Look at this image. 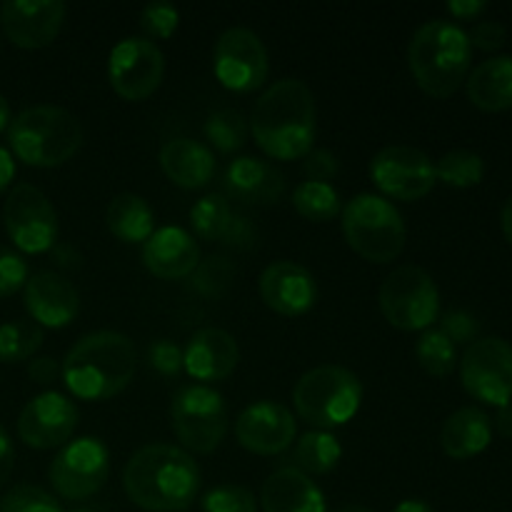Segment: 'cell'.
<instances>
[{"mask_svg":"<svg viewBox=\"0 0 512 512\" xmlns=\"http://www.w3.org/2000/svg\"><path fill=\"white\" fill-rule=\"evenodd\" d=\"M255 143L273 160H300L315 148L318 108L303 80L283 78L270 85L250 115Z\"/></svg>","mask_w":512,"mask_h":512,"instance_id":"obj_1","label":"cell"},{"mask_svg":"<svg viewBox=\"0 0 512 512\" xmlns=\"http://www.w3.org/2000/svg\"><path fill=\"white\" fill-rule=\"evenodd\" d=\"M130 503L148 512H183L200 493V468L178 445L155 443L135 450L123 470Z\"/></svg>","mask_w":512,"mask_h":512,"instance_id":"obj_2","label":"cell"},{"mask_svg":"<svg viewBox=\"0 0 512 512\" xmlns=\"http://www.w3.org/2000/svg\"><path fill=\"white\" fill-rule=\"evenodd\" d=\"M138 370L133 340L115 330L88 333L63 358V383L75 398L100 403L123 393Z\"/></svg>","mask_w":512,"mask_h":512,"instance_id":"obj_3","label":"cell"},{"mask_svg":"<svg viewBox=\"0 0 512 512\" xmlns=\"http://www.w3.org/2000/svg\"><path fill=\"white\" fill-rule=\"evenodd\" d=\"M473 45L453 20H428L408 45V65L415 83L430 98H450L468 78Z\"/></svg>","mask_w":512,"mask_h":512,"instance_id":"obj_4","label":"cell"},{"mask_svg":"<svg viewBox=\"0 0 512 512\" xmlns=\"http://www.w3.org/2000/svg\"><path fill=\"white\" fill-rule=\"evenodd\" d=\"M8 143L30 168H58L83 145V125L60 105H33L10 120Z\"/></svg>","mask_w":512,"mask_h":512,"instance_id":"obj_5","label":"cell"},{"mask_svg":"<svg viewBox=\"0 0 512 512\" xmlns=\"http://www.w3.org/2000/svg\"><path fill=\"white\" fill-rule=\"evenodd\" d=\"M363 385L343 365H318L308 370L293 388L295 413L320 430L340 428L358 415Z\"/></svg>","mask_w":512,"mask_h":512,"instance_id":"obj_6","label":"cell"},{"mask_svg":"<svg viewBox=\"0 0 512 512\" xmlns=\"http://www.w3.org/2000/svg\"><path fill=\"white\" fill-rule=\"evenodd\" d=\"M343 235L350 250L370 263H393L405 250V220L390 200L375 193H360L343 208Z\"/></svg>","mask_w":512,"mask_h":512,"instance_id":"obj_7","label":"cell"},{"mask_svg":"<svg viewBox=\"0 0 512 512\" xmlns=\"http://www.w3.org/2000/svg\"><path fill=\"white\" fill-rule=\"evenodd\" d=\"M170 425L185 453L210 455L228 435V405L210 385H183L170 403Z\"/></svg>","mask_w":512,"mask_h":512,"instance_id":"obj_8","label":"cell"},{"mask_svg":"<svg viewBox=\"0 0 512 512\" xmlns=\"http://www.w3.org/2000/svg\"><path fill=\"white\" fill-rule=\"evenodd\" d=\"M378 303L385 320L405 333L428 330L440 318V290L420 265L395 268L380 285Z\"/></svg>","mask_w":512,"mask_h":512,"instance_id":"obj_9","label":"cell"},{"mask_svg":"<svg viewBox=\"0 0 512 512\" xmlns=\"http://www.w3.org/2000/svg\"><path fill=\"white\" fill-rule=\"evenodd\" d=\"M5 233L18 250L28 255L48 253L58 243V213L43 190L30 183L15 185L5 198Z\"/></svg>","mask_w":512,"mask_h":512,"instance_id":"obj_10","label":"cell"},{"mask_svg":"<svg viewBox=\"0 0 512 512\" xmlns=\"http://www.w3.org/2000/svg\"><path fill=\"white\" fill-rule=\"evenodd\" d=\"M110 475L108 448L98 438L70 440L48 468V480L63 500H88L103 490Z\"/></svg>","mask_w":512,"mask_h":512,"instance_id":"obj_11","label":"cell"},{"mask_svg":"<svg viewBox=\"0 0 512 512\" xmlns=\"http://www.w3.org/2000/svg\"><path fill=\"white\" fill-rule=\"evenodd\" d=\"M370 180L383 193V198L413 200L425 198L438 183L435 163L428 153L413 145H388L370 160Z\"/></svg>","mask_w":512,"mask_h":512,"instance_id":"obj_12","label":"cell"},{"mask_svg":"<svg viewBox=\"0 0 512 512\" xmlns=\"http://www.w3.org/2000/svg\"><path fill=\"white\" fill-rule=\"evenodd\" d=\"M460 380L475 400L508 405L512 400V345L503 338H478L460 358Z\"/></svg>","mask_w":512,"mask_h":512,"instance_id":"obj_13","label":"cell"},{"mask_svg":"<svg viewBox=\"0 0 512 512\" xmlns=\"http://www.w3.org/2000/svg\"><path fill=\"white\" fill-rule=\"evenodd\" d=\"M213 70L225 90L253 93L268 80V50L253 30L228 28L215 43Z\"/></svg>","mask_w":512,"mask_h":512,"instance_id":"obj_14","label":"cell"},{"mask_svg":"<svg viewBox=\"0 0 512 512\" xmlns=\"http://www.w3.org/2000/svg\"><path fill=\"white\" fill-rule=\"evenodd\" d=\"M165 75L163 50L148 38H125L110 50L108 80L115 95L130 103L148 100Z\"/></svg>","mask_w":512,"mask_h":512,"instance_id":"obj_15","label":"cell"},{"mask_svg":"<svg viewBox=\"0 0 512 512\" xmlns=\"http://www.w3.org/2000/svg\"><path fill=\"white\" fill-rule=\"evenodd\" d=\"M78 408L63 393L35 395L18 415V438L28 448L53 450L70 443L78 428Z\"/></svg>","mask_w":512,"mask_h":512,"instance_id":"obj_16","label":"cell"},{"mask_svg":"<svg viewBox=\"0 0 512 512\" xmlns=\"http://www.w3.org/2000/svg\"><path fill=\"white\" fill-rule=\"evenodd\" d=\"M298 423L285 405L260 400L248 405L235 420V438L248 453L275 458L295 443Z\"/></svg>","mask_w":512,"mask_h":512,"instance_id":"obj_17","label":"cell"},{"mask_svg":"<svg viewBox=\"0 0 512 512\" xmlns=\"http://www.w3.org/2000/svg\"><path fill=\"white\" fill-rule=\"evenodd\" d=\"M65 23L60 0H8L0 5V25L13 45L23 50L48 48Z\"/></svg>","mask_w":512,"mask_h":512,"instance_id":"obj_18","label":"cell"},{"mask_svg":"<svg viewBox=\"0 0 512 512\" xmlns=\"http://www.w3.org/2000/svg\"><path fill=\"white\" fill-rule=\"evenodd\" d=\"M258 290L263 303L285 318H300L318 303V283L313 273L293 260L270 263L260 275Z\"/></svg>","mask_w":512,"mask_h":512,"instance_id":"obj_19","label":"cell"},{"mask_svg":"<svg viewBox=\"0 0 512 512\" xmlns=\"http://www.w3.org/2000/svg\"><path fill=\"white\" fill-rule=\"evenodd\" d=\"M190 225L195 235L208 243L235 250H253L258 245V228L245 218L225 195H205L190 208Z\"/></svg>","mask_w":512,"mask_h":512,"instance_id":"obj_20","label":"cell"},{"mask_svg":"<svg viewBox=\"0 0 512 512\" xmlns=\"http://www.w3.org/2000/svg\"><path fill=\"white\" fill-rule=\"evenodd\" d=\"M240 363L238 340L223 328H200L183 350V370L200 385L223 383Z\"/></svg>","mask_w":512,"mask_h":512,"instance_id":"obj_21","label":"cell"},{"mask_svg":"<svg viewBox=\"0 0 512 512\" xmlns=\"http://www.w3.org/2000/svg\"><path fill=\"white\" fill-rule=\"evenodd\" d=\"M25 308L40 328H65L80 313V293L65 275L40 270L25 283Z\"/></svg>","mask_w":512,"mask_h":512,"instance_id":"obj_22","label":"cell"},{"mask_svg":"<svg viewBox=\"0 0 512 512\" xmlns=\"http://www.w3.org/2000/svg\"><path fill=\"white\" fill-rule=\"evenodd\" d=\"M225 193L230 203L238 205H275L285 193V175L275 168V163L263 158H235L225 170Z\"/></svg>","mask_w":512,"mask_h":512,"instance_id":"obj_23","label":"cell"},{"mask_svg":"<svg viewBox=\"0 0 512 512\" xmlns=\"http://www.w3.org/2000/svg\"><path fill=\"white\" fill-rule=\"evenodd\" d=\"M143 263L158 280H183L198 268L200 248L188 230L165 225L143 243Z\"/></svg>","mask_w":512,"mask_h":512,"instance_id":"obj_24","label":"cell"},{"mask_svg":"<svg viewBox=\"0 0 512 512\" xmlns=\"http://www.w3.org/2000/svg\"><path fill=\"white\" fill-rule=\"evenodd\" d=\"M263 512H328L323 490L300 470L283 465L260 488Z\"/></svg>","mask_w":512,"mask_h":512,"instance_id":"obj_25","label":"cell"},{"mask_svg":"<svg viewBox=\"0 0 512 512\" xmlns=\"http://www.w3.org/2000/svg\"><path fill=\"white\" fill-rule=\"evenodd\" d=\"M160 168L170 183L183 190H200L215 175V155L193 138H173L160 148Z\"/></svg>","mask_w":512,"mask_h":512,"instance_id":"obj_26","label":"cell"},{"mask_svg":"<svg viewBox=\"0 0 512 512\" xmlns=\"http://www.w3.org/2000/svg\"><path fill=\"white\" fill-rule=\"evenodd\" d=\"M490 440H493V420L475 405L455 410L440 430V445L453 460L475 458L488 448Z\"/></svg>","mask_w":512,"mask_h":512,"instance_id":"obj_27","label":"cell"},{"mask_svg":"<svg viewBox=\"0 0 512 512\" xmlns=\"http://www.w3.org/2000/svg\"><path fill=\"white\" fill-rule=\"evenodd\" d=\"M468 98L485 113L512 108V55H493L465 78Z\"/></svg>","mask_w":512,"mask_h":512,"instance_id":"obj_28","label":"cell"},{"mask_svg":"<svg viewBox=\"0 0 512 512\" xmlns=\"http://www.w3.org/2000/svg\"><path fill=\"white\" fill-rule=\"evenodd\" d=\"M105 225L120 243L138 245L155 233V213L140 195L120 193L105 210Z\"/></svg>","mask_w":512,"mask_h":512,"instance_id":"obj_29","label":"cell"},{"mask_svg":"<svg viewBox=\"0 0 512 512\" xmlns=\"http://www.w3.org/2000/svg\"><path fill=\"white\" fill-rule=\"evenodd\" d=\"M340 458H343V448H340V440L335 435H330L328 430H310L295 443L288 465L310 478V475L333 473Z\"/></svg>","mask_w":512,"mask_h":512,"instance_id":"obj_30","label":"cell"},{"mask_svg":"<svg viewBox=\"0 0 512 512\" xmlns=\"http://www.w3.org/2000/svg\"><path fill=\"white\" fill-rule=\"evenodd\" d=\"M293 208L310 223H330L343 213L338 190L330 183H313V180L295 185Z\"/></svg>","mask_w":512,"mask_h":512,"instance_id":"obj_31","label":"cell"},{"mask_svg":"<svg viewBox=\"0 0 512 512\" xmlns=\"http://www.w3.org/2000/svg\"><path fill=\"white\" fill-rule=\"evenodd\" d=\"M415 358H418L420 368L433 378H448L458 365V348L453 340L443 333L440 328L423 330L420 340L415 343Z\"/></svg>","mask_w":512,"mask_h":512,"instance_id":"obj_32","label":"cell"},{"mask_svg":"<svg viewBox=\"0 0 512 512\" xmlns=\"http://www.w3.org/2000/svg\"><path fill=\"white\" fill-rule=\"evenodd\" d=\"M203 133L208 138V143L213 145L218 153L233 155L235 150H240L248 140L250 125L245 120V115L235 108H223L215 110L203 125Z\"/></svg>","mask_w":512,"mask_h":512,"instance_id":"obj_33","label":"cell"},{"mask_svg":"<svg viewBox=\"0 0 512 512\" xmlns=\"http://www.w3.org/2000/svg\"><path fill=\"white\" fill-rule=\"evenodd\" d=\"M43 328L33 320H10L0 325V363H23L43 345Z\"/></svg>","mask_w":512,"mask_h":512,"instance_id":"obj_34","label":"cell"},{"mask_svg":"<svg viewBox=\"0 0 512 512\" xmlns=\"http://www.w3.org/2000/svg\"><path fill=\"white\" fill-rule=\"evenodd\" d=\"M435 175H438L440 183L450 185V188H473L483 180L485 160L483 155L468 148L448 150L435 163Z\"/></svg>","mask_w":512,"mask_h":512,"instance_id":"obj_35","label":"cell"},{"mask_svg":"<svg viewBox=\"0 0 512 512\" xmlns=\"http://www.w3.org/2000/svg\"><path fill=\"white\" fill-rule=\"evenodd\" d=\"M235 275H238V268L230 263V258L225 255H210V258L200 260L198 268L190 275V288L198 295L208 300L223 298L230 290V285L235 283Z\"/></svg>","mask_w":512,"mask_h":512,"instance_id":"obj_36","label":"cell"},{"mask_svg":"<svg viewBox=\"0 0 512 512\" xmlns=\"http://www.w3.org/2000/svg\"><path fill=\"white\" fill-rule=\"evenodd\" d=\"M0 512H63L55 495L38 485H18L0 500Z\"/></svg>","mask_w":512,"mask_h":512,"instance_id":"obj_37","label":"cell"},{"mask_svg":"<svg viewBox=\"0 0 512 512\" xmlns=\"http://www.w3.org/2000/svg\"><path fill=\"white\" fill-rule=\"evenodd\" d=\"M205 512H258V500L243 485H218L203 498Z\"/></svg>","mask_w":512,"mask_h":512,"instance_id":"obj_38","label":"cell"},{"mask_svg":"<svg viewBox=\"0 0 512 512\" xmlns=\"http://www.w3.org/2000/svg\"><path fill=\"white\" fill-rule=\"evenodd\" d=\"M180 13L170 3H150L140 13V28L148 40H168L178 30Z\"/></svg>","mask_w":512,"mask_h":512,"instance_id":"obj_39","label":"cell"},{"mask_svg":"<svg viewBox=\"0 0 512 512\" xmlns=\"http://www.w3.org/2000/svg\"><path fill=\"white\" fill-rule=\"evenodd\" d=\"M28 283V265L23 255L0 245V298L18 293Z\"/></svg>","mask_w":512,"mask_h":512,"instance_id":"obj_40","label":"cell"},{"mask_svg":"<svg viewBox=\"0 0 512 512\" xmlns=\"http://www.w3.org/2000/svg\"><path fill=\"white\" fill-rule=\"evenodd\" d=\"M148 365L155 373L165 375V378H175L183 370V350H180L178 343L168 338L155 340L148 348Z\"/></svg>","mask_w":512,"mask_h":512,"instance_id":"obj_41","label":"cell"},{"mask_svg":"<svg viewBox=\"0 0 512 512\" xmlns=\"http://www.w3.org/2000/svg\"><path fill=\"white\" fill-rule=\"evenodd\" d=\"M440 330L453 340V345L458 348L460 343H475L480 333V323L473 313L468 310H448V313L440 318Z\"/></svg>","mask_w":512,"mask_h":512,"instance_id":"obj_42","label":"cell"},{"mask_svg":"<svg viewBox=\"0 0 512 512\" xmlns=\"http://www.w3.org/2000/svg\"><path fill=\"white\" fill-rule=\"evenodd\" d=\"M303 173L305 178L313 180V183H330L333 178H338L340 160L335 158V153H330V150L313 148L303 158Z\"/></svg>","mask_w":512,"mask_h":512,"instance_id":"obj_43","label":"cell"},{"mask_svg":"<svg viewBox=\"0 0 512 512\" xmlns=\"http://www.w3.org/2000/svg\"><path fill=\"white\" fill-rule=\"evenodd\" d=\"M505 38H508V30L498 20H483L468 33L470 45L480 50H498L505 43Z\"/></svg>","mask_w":512,"mask_h":512,"instance_id":"obj_44","label":"cell"},{"mask_svg":"<svg viewBox=\"0 0 512 512\" xmlns=\"http://www.w3.org/2000/svg\"><path fill=\"white\" fill-rule=\"evenodd\" d=\"M28 375L33 383L38 385H53L55 380H63V363L48 358V355H40L28 363Z\"/></svg>","mask_w":512,"mask_h":512,"instance_id":"obj_45","label":"cell"},{"mask_svg":"<svg viewBox=\"0 0 512 512\" xmlns=\"http://www.w3.org/2000/svg\"><path fill=\"white\" fill-rule=\"evenodd\" d=\"M488 10V3L485 0H450L448 13L453 15L455 20H475L478 15H483Z\"/></svg>","mask_w":512,"mask_h":512,"instance_id":"obj_46","label":"cell"},{"mask_svg":"<svg viewBox=\"0 0 512 512\" xmlns=\"http://www.w3.org/2000/svg\"><path fill=\"white\" fill-rule=\"evenodd\" d=\"M15 468V448H13V440L10 435L0 428V488L10 480Z\"/></svg>","mask_w":512,"mask_h":512,"instance_id":"obj_47","label":"cell"},{"mask_svg":"<svg viewBox=\"0 0 512 512\" xmlns=\"http://www.w3.org/2000/svg\"><path fill=\"white\" fill-rule=\"evenodd\" d=\"M13 178H15L13 153H10V150H5L3 145H0V195H3L5 190L10 188Z\"/></svg>","mask_w":512,"mask_h":512,"instance_id":"obj_48","label":"cell"},{"mask_svg":"<svg viewBox=\"0 0 512 512\" xmlns=\"http://www.w3.org/2000/svg\"><path fill=\"white\" fill-rule=\"evenodd\" d=\"M495 430H498L503 438L512 440V400L508 405H503V408L498 410V415H495Z\"/></svg>","mask_w":512,"mask_h":512,"instance_id":"obj_49","label":"cell"},{"mask_svg":"<svg viewBox=\"0 0 512 512\" xmlns=\"http://www.w3.org/2000/svg\"><path fill=\"white\" fill-rule=\"evenodd\" d=\"M500 225H503L505 238H508L510 245H512V195L508 200H505L503 210H500Z\"/></svg>","mask_w":512,"mask_h":512,"instance_id":"obj_50","label":"cell"},{"mask_svg":"<svg viewBox=\"0 0 512 512\" xmlns=\"http://www.w3.org/2000/svg\"><path fill=\"white\" fill-rule=\"evenodd\" d=\"M393 512H435V510L430 508V505L425 503V500L410 498V500H403V503H400Z\"/></svg>","mask_w":512,"mask_h":512,"instance_id":"obj_51","label":"cell"},{"mask_svg":"<svg viewBox=\"0 0 512 512\" xmlns=\"http://www.w3.org/2000/svg\"><path fill=\"white\" fill-rule=\"evenodd\" d=\"M10 105H8V100H5V95L0 93V133H3V130H8L10 128Z\"/></svg>","mask_w":512,"mask_h":512,"instance_id":"obj_52","label":"cell"},{"mask_svg":"<svg viewBox=\"0 0 512 512\" xmlns=\"http://www.w3.org/2000/svg\"><path fill=\"white\" fill-rule=\"evenodd\" d=\"M333 512H373V510L363 508V505H343V508H338V510H333Z\"/></svg>","mask_w":512,"mask_h":512,"instance_id":"obj_53","label":"cell"},{"mask_svg":"<svg viewBox=\"0 0 512 512\" xmlns=\"http://www.w3.org/2000/svg\"><path fill=\"white\" fill-rule=\"evenodd\" d=\"M73 512H103V510H98V508H78V510H73Z\"/></svg>","mask_w":512,"mask_h":512,"instance_id":"obj_54","label":"cell"}]
</instances>
